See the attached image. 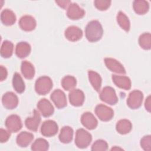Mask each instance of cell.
Listing matches in <instances>:
<instances>
[{"label":"cell","instance_id":"cell-1","mask_svg":"<svg viewBox=\"0 0 151 151\" xmlns=\"http://www.w3.org/2000/svg\"><path fill=\"white\" fill-rule=\"evenodd\" d=\"M86 37L90 42H96L101 39L103 29L101 24L97 20L90 21L85 28Z\"/></svg>","mask_w":151,"mask_h":151},{"label":"cell","instance_id":"cell-2","mask_svg":"<svg viewBox=\"0 0 151 151\" xmlns=\"http://www.w3.org/2000/svg\"><path fill=\"white\" fill-rule=\"evenodd\" d=\"M52 88V81L48 76L39 77L35 84L36 92L40 95H45L48 93Z\"/></svg>","mask_w":151,"mask_h":151},{"label":"cell","instance_id":"cell-3","mask_svg":"<svg viewBox=\"0 0 151 151\" xmlns=\"http://www.w3.org/2000/svg\"><path fill=\"white\" fill-rule=\"evenodd\" d=\"M92 136L90 133L83 129L77 130L75 137L76 145L81 149L86 148L91 143Z\"/></svg>","mask_w":151,"mask_h":151},{"label":"cell","instance_id":"cell-4","mask_svg":"<svg viewBox=\"0 0 151 151\" xmlns=\"http://www.w3.org/2000/svg\"><path fill=\"white\" fill-rule=\"evenodd\" d=\"M99 96L101 101L110 105H114L118 101L115 90L111 87H104L100 91Z\"/></svg>","mask_w":151,"mask_h":151},{"label":"cell","instance_id":"cell-5","mask_svg":"<svg viewBox=\"0 0 151 151\" xmlns=\"http://www.w3.org/2000/svg\"><path fill=\"white\" fill-rule=\"evenodd\" d=\"M5 125L11 133H16L20 130L22 127V124L20 117L17 114H11L5 120Z\"/></svg>","mask_w":151,"mask_h":151},{"label":"cell","instance_id":"cell-6","mask_svg":"<svg viewBox=\"0 0 151 151\" xmlns=\"http://www.w3.org/2000/svg\"><path fill=\"white\" fill-rule=\"evenodd\" d=\"M143 95L142 91L135 90L130 93L127 100V104L132 109H136L142 105Z\"/></svg>","mask_w":151,"mask_h":151},{"label":"cell","instance_id":"cell-7","mask_svg":"<svg viewBox=\"0 0 151 151\" xmlns=\"http://www.w3.org/2000/svg\"><path fill=\"white\" fill-rule=\"evenodd\" d=\"M95 113L99 119L104 122L110 120L114 116V111L113 109L103 104L96 106Z\"/></svg>","mask_w":151,"mask_h":151},{"label":"cell","instance_id":"cell-8","mask_svg":"<svg viewBox=\"0 0 151 151\" xmlns=\"http://www.w3.org/2000/svg\"><path fill=\"white\" fill-rule=\"evenodd\" d=\"M58 127L55 122L48 120L43 122L41 127V134L46 137L54 136L58 132Z\"/></svg>","mask_w":151,"mask_h":151},{"label":"cell","instance_id":"cell-9","mask_svg":"<svg viewBox=\"0 0 151 151\" xmlns=\"http://www.w3.org/2000/svg\"><path fill=\"white\" fill-rule=\"evenodd\" d=\"M2 103L5 108L11 110L17 107L18 99L15 93L11 91H8L2 96Z\"/></svg>","mask_w":151,"mask_h":151},{"label":"cell","instance_id":"cell-10","mask_svg":"<svg viewBox=\"0 0 151 151\" xmlns=\"http://www.w3.org/2000/svg\"><path fill=\"white\" fill-rule=\"evenodd\" d=\"M50 98L58 109H63L67 106V97L65 93L60 89L55 90Z\"/></svg>","mask_w":151,"mask_h":151},{"label":"cell","instance_id":"cell-11","mask_svg":"<svg viewBox=\"0 0 151 151\" xmlns=\"http://www.w3.org/2000/svg\"><path fill=\"white\" fill-rule=\"evenodd\" d=\"M37 108L41 114L45 117L51 116L54 111L53 106L46 99H42L38 102Z\"/></svg>","mask_w":151,"mask_h":151},{"label":"cell","instance_id":"cell-12","mask_svg":"<svg viewBox=\"0 0 151 151\" xmlns=\"http://www.w3.org/2000/svg\"><path fill=\"white\" fill-rule=\"evenodd\" d=\"M85 15L84 10L80 8L77 4L71 3L67 11V17L71 19H79Z\"/></svg>","mask_w":151,"mask_h":151},{"label":"cell","instance_id":"cell-13","mask_svg":"<svg viewBox=\"0 0 151 151\" xmlns=\"http://www.w3.org/2000/svg\"><path fill=\"white\" fill-rule=\"evenodd\" d=\"M68 97L71 104L76 107L81 106L83 104L85 99L84 93L79 89L71 90Z\"/></svg>","mask_w":151,"mask_h":151},{"label":"cell","instance_id":"cell-14","mask_svg":"<svg viewBox=\"0 0 151 151\" xmlns=\"http://www.w3.org/2000/svg\"><path fill=\"white\" fill-rule=\"evenodd\" d=\"M41 116L39 111L35 109L33 112V116L26 119L25 124L27 128L31 131L36 132L41 122Z\"/></svg>","mask_w":151,"mask_h":151},{"label":"cell","instance_id":"cell-15","mask_svg":"<svg viewBox=\"0 0 151 151\" xmlns=\"http://www.w3.org/2000/svg\"><path fill=\"white\" fill-rule=\"evenodd\" d=\"M19 25L22 30L31 31L35 28L37 22L33 17L26 15L20 18L19 21Z\"/></svg>","mask_w":151,"mask_h":151},{"label":"cell","instance_id":"cell-16","mask_svg":"<svg viewBox=\"0 0 151 151\" xmlns=\"http://www.w3.org/2000/svg\"><path fill=\"white\" fill-rule=\"evenodd\" d=\"M65 38L70 41H77L80 40L83 36L82 30L76 26H70L65 31Z\"/></svg>","mask_w":151,"mask_h":151},{"label":"cell","instance_id":"cell-17","mask_svg":"<svg viewBox=\"0 0 151 151\" xmlns=\"http://www.w3.org/2000/svg\"><path fill=\"white\" fill-rule=\"evenodd\" d=\"M104 63L106 67L110 71L119 74H126V70L123 65L117 60L111 58H106Z\"/></svg>","mask_w":151,"mask_h":151},{"label":"cell","instance_id":"cell-18","mask_svg":"<svg viewBox=\"0 0 151 151\" xmlns=\"http://www.w3.org/2000/svg\"><path fill=\"white\" fill-rule=\"evenodd\" d=\"M81 122L85 127L89 130L94 129L98 124L96 118L90 112H86L82 114Z\"/></svg>","mask_w":151,"mask_h":151},{"label":"cell","instance_id":"cell-19","mask_svg":"<svg viewBox=\"0 0 151 151\" xmlns=\"http://www.w3.org/2000/svg\"><path fill=\"white\" fill-rule=\"evenodd\" d=\"M112 80L115 85L120 88L127 90L131 88V81L126 76L113 75Z\"/></svg>","mask_w":151,"mask_h":151},{"label":"cell","instance_id":"cell-20","mask_svg":"<svg viewBox=\"0 0 151 151\" xmlns=\"http://www.w3.org/2000/svg\"><path fill=\"white\" fill-rule=\"evenodd\" d=\"M33 139L34 135L31 133L22 132L17 136L16 141L18 146L22 147H25L31 143Z\"/></svg>","mask_w":151,"mask_h":151},{"label":"cell","instance_id":"cell-21","mask_svg":"<svg viewBox=\"0 0 151 151\" xmlns=\"http://www.w3.org/2000/svg\"><path fill=\"white\" fill-rule=\"evenodd\" d=\"M1 19L4 25L10 26L15 22L16 16L12 11L9 9H5L1 12Z\"/></svg>","mask_w":151,"mask_h":151},{"label":"cell","instance_id":"cell-22","mask_svg":"<svg viewBox=\"0 0 151 151\" xmlns=\"http://www.w3.org/2000/svg\"><path fill=\"white\" fill-rule=\"evenodd\" d=\"M31 46L27 42H20L17 44L15 48V54L20 58L27 57L31 52Z\"/></svg>","mask_w":151,"mask_h":151},{"label":"cell","instance_id":"cell-23","mask_svg":"<svg viewBox=\"0 0 151 151\" xmlns=\"http://www.w3.org/2000/svg\"><path fill=\"white\" fill-rule=\"evenodd\" d=\"M21 69L22 74L25 78L31 80L34 77L35 74V69L34 65L29 61H22L21 63Z\"/></svg>","mask_w":151,"mask_h":151},{"label":"cell","instance_id":"cell-24","mask_svg":"<svg viewBox=\"0 0 151 151\" xmlns=\"http://www.w3.org/2000/svg\"><path fill=\"white\" fill-rule=\"evenodd\" d=\"M73 137V130L68 126H64L60 131L59 140L63 143H68L71 142Z\"/></svg>","mask_w":151,"mask_h":151},{"label":"cell","instance_id":"cell-25","mask_svg":"<svg viewBox=\"0 0 151 151\" xmlns=\"http://www.w3.org/2000/svg\"><path fill=\"white\" fill-rule=\"evenodd\" d=\"M116 130L122 134H125L129 133L132 129L131 122L127 119H121L117 122L116 126Z\"/></svg>","mask_w":151,"mask_h":151},{"label":"cell","instance_id":"cell-26","mask_svg":"<svg viewBox=\"0 0 151 151\" xmlns=\"http://www.w3.org/2000/svg\"><path fill=\"white\" fill-rule=\"evenodd\" d=\"M133 9L135 12L139 15H143L146 14L149 9V3L146 1L136 0L133 4Z\"/></svg>","mask_w":151,"mask_h":151},{"label":"cell","instance_id":"cell-27","mask_svg":"<svg viewBox=\"0 0 151 151\" xmlns=\"http://www.w3.org/2000/svg\"><path fill=\"white\" fill-rule=\"evenodd\" d=\"M88 75L89 81L93 88L97 91H99L101 86V78L100 76L97 73L92 70L88 71Z\"/></svg>","mask_w":151,"mask_h":151},{"label":"cell","instance_id":"cell-28","mask_svg":"<svg viewBox=\"0 0 151 151\" xmlns=\"http://www.w3.org/2000/svg\"><path fill=\"white\" fill-rule=\"evenodd\" d=\"M12 85L14 90L18 93H22L25 90V83L20 74L15 73L14 74L12 78Z\"/></svg>","mask_w":151,"mask_h":151},{"label":"cell","instance_id":"cell-29","mask_svg":"<svg viewBox=\"0 0 151 151\" xmlns=\"http://www.w3.org/2000/svg\"><path fill=\"white\" fill-rule=\"evenodd\" d=\"M14 45L9 41H4L1 47V55L5 58H9L13 53Z\"/></svg>","mask_w":151,"mask_h":151},{"label":"cell","instance_id":"cell-30","mask_svg":"<svg viewBox=\"0 0 151 151\" xmlns=\"http://www.w3.org/2000/svg\"><path fill=\"white\" fill-rule=\"evenodd\" d=\"M117 21L120 27L125 31L128 32L130 30V23L128 17L123 12L120 11L117 15Z\"/></svg>","mask_w":151,"mask_h":151},{"label":"cell","instance_id":"cell-31","mask_svg":"<svg viewBox=\"0 0 151 151\" xmlns=\"http://www.w3.org/2000/svg\"><path fill=\"white\" fill-rule=\"evenodd\" d=\"M77 80L76 78L71 76H66L61 80V85L64 89L67 91L72 90L76 87Z\"/></svg>","mask_w":151,"mask_h":151},{"label":"cell","instance_id":"cell-32","mask_svg":"<svg viewBox=\"0 0 151 151\" xmlns=\"http://www.w3.org/2000/svg\"><path fill=\"white\" fill-rule=\"evenodd\" d=\"M139 44L144 50H150L151 47V36L149 32H145L140 35L139 38Z\"/></svg>","mask_w":151,"mask_h":151},{"label":"cell","instance_id":"cell-33","mask_svg":"<svg viewBox=\"0 0 151 151\" xmlns=\"http://www.w3.org/2000/svg\"><path fill=\"white\" fill-rule=\"evenodd\" d=\"M49 147V144L47 141L42 138H38L32 144L31 150H47Z\"/></svg>","mask_w":151,"mask_h":151},{"label":"cell","instance_id":"cell-34","mask_svg":"<svg viewBox=\"0 0 151 151\" xmlns=\"http://www.w3.org/2000/svg\"><path fill=\"white\" fill-rule=\"evenodd\" d=\"M108 145L105 140L99 139L96 140L91 146L92 150H107Z\"/></svg>","mask_w":151,"mask_h":151},{"label":"cell","instance_id":"cell-35","mask_svg":"<svg viewBox=\"0 0 151 151\" xmlns=\"http://www.w3.org/2000/svg\"><path fill=\"white\" fill-rule=\"evenodd\" d=\"M95 6L100 11H104L107 9L111 4L110 1L106 0H96L94 2Z\"/></svg>","mask_w":151,"mask_h":151},{"label":"cell","instance_id":"cell-36","mask_svg":"<svg viewBox=\"0 0 151 151\" xmlns=\"http://www.w3.org/2000/svg\"><path fill=\"white\" fill-rule=\"evenodd\" d=\"M151 137L150 135L144 136L140 140V146L145 150H151Z\"/></svg>","mask_w":151,"mask_h":151},{"label":"cell","instance_id":"cell-37","mask_svg":"<svg viewBox=\"0 0 151 151\" xmlns=\"http://www.w3.org/2000/svg\"><path fill=\"white\" fill-rule=\"evenodd\" d=\"M10 132L2 128L0 129V141L1 143L6 142L10 137Z\"/></svg>","mask_w":151,"mask_h":151},{"label":"cell","instance_id":"cell-38","mask_svg":"<svg viewBox=\"0 0 151 151\" xmlns=\"http://www.w3.org/2000/svg\"><path fill=\"white\" fill-rule=\"evenodd\" d=\"M0 70H1V78L0 80L1 81H4L6 79L7 77V70L5 67H4L3 65H1L0 67Z\"/></svg>","mask_w":151,"mask_h":151},{"label":"cell","instance_id":"cell-39","mask_svg":"<svg viewBox=\"0 0 151 151\" xmlns=\"http://www.w3.org/2000/svg\"><path fill=\"white\" fill-rule=\"evenodd\" d=\"M55 2L61 8H66L71 3L70 1H56Z\"/></svg>","mask_w":151,"mask_h":151},{"label":"cell","instance_id":"cell-40","mask_svg":"<svg viewBox=\"0 0 151 151\" xmlns=\"http://www.w3.org/2000/svg\"><path fill=\"white\" fill-rule=\"evenodd\" d=\"M145 108L146 109L150 112V107H151V105H150V96H149L147 97V98L146 99V101H145Z\"/></svg>","mask_w":151,"mask_h":151}]
</instances>
